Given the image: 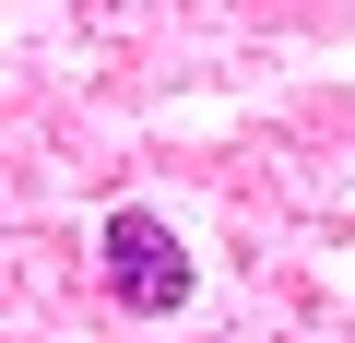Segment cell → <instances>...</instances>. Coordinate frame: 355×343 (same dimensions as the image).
I'll use <instances>...</instances> for the list:
<instances>
[{"label": "cell", "instance_id": "1", "mask_svg": "<svg viewBox=\"0 0 355 343\" xmlns=\"http://www.w3.org/2000/svg\"><path fill=\"white\" fill-rule=\"evenodd\" d=\"M107 284H119V308H190V249L166 237V213H107Z\"/></svg>", "mask_w": 355, "mask_h": 343}]
</instances>
